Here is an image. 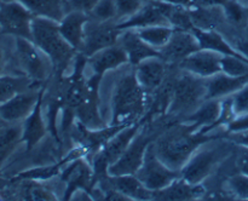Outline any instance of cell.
Segmentation results:
<instances>
[{
	"mask_svg": "<svg viewBox=\"0 0 248 201\" xmlns=\"http://www.w3.org/2000/svg\"><path fill=\"white\" fill-rule=\"evenodd\" d=\"M24 199L29 200H56L55 195L48 189L36 183V181L28 179V183L24 186L23 191Z\"/></svg>",
	"mask_w": 248,
	"mask_h": 201,
	"instance_id": "836d02e7",
	"label": "cell"
},
{
	"mask_svg": "<svg viewBox=\"0 0 248 201\" xmlns=\"http://www.w3.org/2000/svg\"><path fill=\"white\" fill-rule=\"evenodd\" d=\"M99 0H67L68 10L85 12L89 15Z\"/></svg>",
	"mask_w": 248,
	"mask_h": 201,
	"instance_id": "f35d334b",
	"label": "cell"
},
{
	"mask_svg": "<svg viewBox=\"0 0 248 201\" xmlns=\"http://www.w3.org/2000/svg\"><path fill=\"white\" fill-rule=\"evenodd\" d=\"M107 181L115 190L127 196L130 200H149L153 199L154 191L144 186L136 174H124V176H108Z\"/></svg>",
	"mask_w": 248,
	"mask_h": 201,
	"instance_id": "603a6c76",
	"label": "cell"
},
{
	"mask_svg": "<svg viewBox=\"0 0 248 201\" xmlns=\"http://www.w3.org/2000/svg\"><path fill=\"white\" fill-rule=\"evenodd\" d=\"M5 68V52L1 47H0V75L2 74V70Z\"/></svg>",
	"mask_w": 248,
	"mask_h": 201,
	"instance_id": "7bdbcfd3",
	"label": "cell"
},
{
	"mask_svg": "<svg viewBox=\"0 0 248 201\" xmlns=\"http://www.w3.org/2000/svg\"><path fill=\"white\" fill-rule=\"evenodd\" d=\"M4 121H2V119L1 118H0V126H2V125H4Z\"/></svg>",
	"mask_w": 248,
	"mask_h": 201,
	"instance_id": "ee69618b",
	"label": "cell"
},
{
	"mask_svg": "<svg viewBox=\"0 0 248 201\" xmlns=\"http://www.w3.org/2000/svg\"><path fill=\"white\" fill-rule=\"evenodd\" d=\"M200 50V45L193 31L174 28L169 43L160 50L161 58L166 62H179L195 51Z\"/></svg>",
	"mask_w": 248,
	"mask_h": 201,
	"instance_id": "4fadbf2b",
	"label": "cell"
},
{
	"mask_svg": "<svg viewBox=\"0 0 248 201\" xmlns=\"http://www.w3.org/2000/svg\"><path fill=\"white\" fill-rule=\"evenodd\" d=\"M157 24L171 26L169 23L166 15H165L162 1H148L135 15L118 22V27L121 31H125V29H140L144 28V27L157 26Z\"/></svg>",
	"mask_w": 248,
	"mask_h": 201,
	"instance_id": "9a60e30c",
	"label": "cell"
},
{
	"mask_svg": "<svg viewBox=\"0 0 248 201\" xmlns=\"http://www.w3.org/2000/svg\"><path fill=\"white\" fill-rule=\"evenodd\" d=\"M136 31L145 43L149 44L153 47L157 48V50H161L170 41L174 28L172 26H167V24H157V26L136 29Z\"/></svg>",
	"mask_w": 248,
	"mask_h": 201,
	"instance_id": "f546056e",
	"label": "cell"
},
{
	"mask_svg": "<svg viewBox=\"0 0 248 201\" xmlns=\"http://www.w3.org/2000/svg\"><path fill=\"white\" fill-rule=\"evenodd\" d=\"M44 89H28L0 104V118L5 124H21L31 113Z\"/></svg>",
	"mask_w": 248,
	"mask_h": 201,
	"instance_id": "7c38bea8",
	"label": "cell"
},
{
	"mask_svg": "<svg viewBox=\"0 0 248 201\" xmlns=\"http://www.w3.org/2000/svg\"><path fill=\"white\" fill-rule=\"evenodd\" d=\"M34 17H45L60 22L68 11L65 0H17Z\"/></svg>",
	"mask_w": 248,
	"mask_h": 201,
	"instance_id": "484cf974",
	"label": "cell"
},
{
	"mask_svg": "<svg viewBox=\"0 0 248 201\" xmlns=\"http://www.w3.org/2000/svg\"><path fill=\"white\" fill-rule=\"evenodd\" d=\"M148 1H161V0H148Z\"/></svg>",
	"mask_w": 248,
	"mask_h": 201,
	"instance_id": "f6af8a7d",
	"label": "cell"
},
{
	"mask_svg": "<svg viewBox=\"0 0 248 201\" xmlns=\"http://www.w3.org/2000/svg\"><path fill=\"white\" fill-rule=\"evenodd\" d=\"M89 19V15L85 14V12L68 10L64 16H63V18L58 22L60 31L63 38L78 52L81 51L82 45H84L85 29H86V24Z\"/></svg>",
	"mask_w": 248,
	"mask_h": 201,
	"instance_id": "ac0fdd59",
	"label": "cell"
},
{
	"mask_svg": "<svg viewBox=\"0 0 248 201\" xmlns=\"http://www.w3.org/2000/svg\"><path fill=\"white\" fill-rule=\"evenodd\" d=\"M223 103L220 99H206L195 110L188 115V121L195 130L201 127H208L219 123L222 115Z\"/></svg>",
	"mask_w": 248,
	"mask_h": 201,
	"instance_id": "d4e9b609",
	"label": "cell"
},
{
	"mask_svg": "<svg viewBox=\"0 0 248 201\" xmlns=\"http://www.w3.org/2000/svg\"><path fill=\"white\" fill-rule=\"evenodd\" d=\"M161 1H166L172 5H177V6H182L190 10V9H194V7L199 6L201 0H161Z\"/></svg>",
	"mask_w": 248,
	"mask_h": 201,
	"instance_id": "60d3db41",
	"label": "cell"
},
{
	"mask_svg": "<svg viewBox=\"0 0 248 201\" xmlns=\"http://www.w3.org/2000/svg\"><path fill=\"white\" fill-rule=\"evenodd\" d=\"M190 16L194 28L203 29V31H216V28L227 18L223 6H202V5L190 9Z\"/></svg>",
	"mask_w": 248,
	"mask_h": 201,
	"instance_id": "83f0119b",
	"label": "cell"
},
{
	"mask_svg": "<svg viewBox=\"0 0 248 201\" xmlns=\"http://www.w3.org/2000/svg\"><path fill=\"white\" fill-rule=\"evenodd\" d=\"M0 1H12V0H0Z\"/></svg>",
	"mask_w": 248,
	"mask_h": 201,
	"instance_id": "bcb514c9",
	"label": "cell"
},
{
	"mask_svg": "<svg viewBox=\"0 0 248 201\" xmlns=\"http://www.w3.org/2000/svg\"><path fill=\"white\" fill-rule=\"evenodd\" d=\"M89 17L97 22L118 21V7L115 0H99L89 14Z\"/></svg>",
	"mask_w": 248,
	"mask_h": 201,
	"instance_id": "d6a6232c",
	"label": "cell"
},
{
	"mask_svg": "<svg viewBox=\"0 0 248 201\" xmlns=\"http://www.w3.org/2000/svg\"><path fill=\"white\" fill-rule=\"evenodd\" d=\"M147 94L148 91L140 84L135 72L119 77L111 93V125L124 126L135 123L144 111Z\"/></svg>",
	"mask_w": 248,
	"mask_h": 201,
	"instance_id": "6da1fadb",
	"label": "cell"
},
{
	"mask_svg": "<svg viewBox=\"0 0 248 201\" xmlns=\"http://www.w3.org/2000/svg\"><path fill=\"white\" fill-rule=\"evenodd\" d=\"M228 186L232 194L240 200H248V176L245 173H237L229 178Z\"/></svg>",
	"mask_w": 248,
	"mask_h": 201,
	"instance_id": "e575fe53",
	"label": "cell"
},
{
	"mask_svg": "<svg viewBox=\"0 0 248 201\" xmlns=\"http://www.w3.org/2000/svg\"><path fill=\"white\" fill-rule=\"evenodd\" d=\"M136 176L140 179L144 186L152 191H157L170 186L178 177L181 172L170 169L159 156L154 149V144L150 143L145 153L144 161L138 170Z\"/></svg>",
	"mask_w": 248,
	"mask_h": 201,
	"instance_id": "8992f818",
	"label": "cell"
},
{
	"mask_svg": "<svg viewBox=\"0 0 248 201\" xmlns=\"http://www.w3.org/2000/svg\"><path fill=\"white\" fill-rule=\"evenodd\" d=\"M194 34L199 41L200 48L203 50L216 51L220 55H229V56H237V57L245 58L234 46L230 43H228L222 34H219L216 31H203V29L193 28ZM247 60V58H246Z\"/></svg>",
	"mask_w": 248,
	"mask_h": 201,
	"instance_id": "4316f807",
	"label": "cell"
},
{
	"mask_svg": "<svg viewBox=\"0 0 248 201\" xmlns=\"http://www.w3.org/2000/svg\"><path fill=\"white\" fill-rule=\"evenodd\" d=\"M31 40L50 58L53 70L62 74L78 51L68 44L60 31L58 22L45 17H34L31 22Z\"/></svg>",
	"mask_w": 248,
	"mask_h": 201,
	"instance_id": "3957f363",
	"label": "cell"
},
{
	"mask_svg": "<svg viewBox=\"0 0 248 201\" xmlns=\"http://www.w3.org/2000/svg\"><path fill=\"white\" fill-rule=\"evenodd\" d=\"M152 139L144 133H138L124 154L114 164L108 167V176H124V174H136L144 161L145 153Z\"/></svg>",
	"mask_w": 248,
	"mask_h": 201,
	"instance_id": "8fae6325",
	"label": "cell"
},
{
	"mask_svg": "<svg viewBox=\"0 0 248 201\" xmlns=\"http://www.w3.org/2000/svg\"><path fill=\"white\" fill-rule=\"evenodd\" d=\"M236 165L237 169H239V172L248 176V147H244V149L240 152L236 160Z\"/></svg>",
	"mask_w": 248,
	"mask_h": 201,
	"instance_id": "ab89813d",
	"label": "cell"
},
{
	"mask_svg": "<svg viewBox=\"0 0 248 201\" xmlns=\"http://www.w3.org/2000/svg\"><path fill=\"white\" fill-rule=\"evenodd\" d=\"M22 143V123L0 126V169Z\"/></svg>",
	"mask_w": 248,
	"mask_h": 201,
	"instance_id": "f1b7e54d",
	"label": "cell"
},
{
	"mask_svg": "<svg viewBox=\"0 0 248 201\" xmlns=\"http://www.w3.org/2000/svg\"><path fill=\"white\" fill-rule=\"evenodd\" d=\"M165 61L161 57H153L135 65V74L140 84L148 92L155 91L162 85L165 79Z\"/></svg>",
	"mask_w": 248,
	"mask_h": 201,
	"instance_id": "44dd1931",
	"label": "cell"
},
{
	"mask_svg": "<svg viewBox=\"0 0 248 201\" xmlns=\"http://www.w3.org/2000/svg\"><path fill=\"white\" fill-rule=\"evenodd\" d=\"M34 16L17 0L0 1V31L14 38L31 40V22Z\"/></svg>",
	"mask_w": 248,
	"mask_h": 201,
	"instance_id": "ba28073f",
	"label": "cell"
},
{
	"mask_svg": "<svg viewBox=\"0 0 248 201\" xmlns=\"http://www.w3.org/2000/svg\"><path fill=\"white\" fill-rule=\"evenodd\" d=\"M33 80L28 77H14V75H0V104L11 99L17 93L31 89Z\"/></svg>",
	"mask_w": 248,
	"mask_h": 201,
	"instance_id": "4dcf8cb0",
	"label": "cell"
},
{
	"mask_svg": "<svg viewBox=\"0 0 248 201\" xmlns=\"http://www.w3.org/2000/svg\"><path fill=\"white\" fill-rule=\"evenodd\" d=\"M222 72L230 77H248V60L237 56H222L220 60Z\"/></svg>",
	"mask_w": 248,
	"mask_h": 201,
	"instance_id": "1f68e13d",
	"label": "cell"
},
{
	"mask_svg": "<svg viewBox=\"0 0 248 201\" xmlns=\"http://www.w3.org/2000/svg\"><path fill=\"white\" fill-rule=\"evenodd\" d=\"M119 44L123 46L127 55L128 63L132 65L140 64L143 61L153 57H161V52L145 43L137 34L136 29H125L119 38Z\"/></svg>",
	"mask_w": 248,
	"mask_h": 201,
	"instance_id": "e0dca14e",
	"label": "cell"
},
{
	"mask_svg": "<svg viewBox=\"0 0 248 201\" xmlns=\"http://www.w3.org/2000/svg\"><path fill=\"white\" fill-rule=\"evenodd\" d=\"M87 63L91 67L93 75L101 77L109 70H115L128 63L127 55L120 44H115L87 57Z\"/></svg>",
	"mask_w": 248,
	"mask_h": 201,
	"instance_id": "2e32d148",
	"label": "cell"
},
{
	"mask_svg": "<svg viewBox=\"0 0 248 201\" xmlns=\"http://www.w3.org/2000/svg\"><path fill=\"white\" fill-rule=\"evenodd\" d=\"M222 156L220 147L202 148L201 145L182 167L181 177L190 184H201L210 176Z\"/></svg>",
	"mask_w": 248,
	"mask_h": 201,
	"instance_id": "30bf717a",
	"label": "cell"
},
{
	"mask_svg": "<svg viewBox=\"0 0 248 201\" xmlns=\"http://www.w3.org/2000/svg\"><path fill=\"white\" fill-rule=\"evenodd\" d=\"M203 101H206V79L184 72L172 87L169 109L171 113L189 115Z\"/></svg>",
	"mask_w": 248,
	"mask_h": 201,
	"instance_id": "277c9868",
	"label": "cell"
},
{
	"mask_svg": "<svg viewBox=\"0 0 248 201\" xmlns=\"http://www.w3.org/2000/svg\"><path fill=\"white\" fill-rule=\"evenodd\" d=\"M230 97H232V98H230L232 108L235 115L248 113V84L245 85L241 90L235 92V93Z\"/></svg>",
	"mask_w": 248,
	"mask_h": 201,
	"instance_id": "8d00e7d4",
	"label": "cell"
},
{
	"mask_svg": "<svg viewBox=\"0 0 248 201\" xmlns=\"http://www.w3.org/2000/svg\"><path fill=\"white\" fill-rule=\"evenodd\" d=\"M228 130L234 135L248 132V113L235 115L232 120L228 123Z\"/></svg>",
	"mask_w": 248,
	"mask_h": 201,
	"instance_id": "74e56055",
	"label": "cell"
},
{
	"mask_svg": "<svg viewBox=\"0 0 248 201\" xmlns=\"http://www.w3.org/2000/svg\"><path fill=\"white\" fill-rule=\"evenodd\" d=\"M118 7V22L128 18L142 9L148 0H115Z\"/></svg>",
	"mask_w": 248,
	"mask_h": 201,
	"instance_id": "d590c367",
	"label": "cell"
},
{
	"mask_svg": "<svg viewBox=\"0 0 248 201\" xmlns=\"http://www.w3.org/2000/svg\"><path fill=\"white\" fill-rule=\"evenodd\" d=\"M15 53L24 75L34 82L45 81L53 72L50 58L31 39L15 38Z\"/></svg>",
	"mask_w": 248,
	"mask_h": 201,
	"instance_id": "5b68a950",
	"label": "cell"
},
{
	"mask_svg": "<svg viewBox=\"0 0 248 201\" xmlns=\"http://www.w3.org/2000/svg\"><path fill=\"white\" fill-rule=\"evenodd\" d=\"M140 125L133 123L123 126L120 130L116 131L94 156V172L97 174L107 173L108 176V167L124 154L136 136L140 133Z\"/></svg>",
	"mask_w": 248,
	"mask_h": 201,
	"instance_id": "52a82bcc",
	"label": "cell"
},
{
	"mask_svg": "<svg viewBox=\"0 0 248 201\" xmlns=\"http://www.w3.org/2000/svg\"><path fill=\"white\" fill-rule=\"evenodd\" d=\"M65 1H67V0H65Z\"/></svg>",
	"mask_w": 248,
	"mask_h": 201,
	"instance_id": "7dc6e473",
	"label": "cell"
},
{
	"mask_svg": "<svg viewBox=\"0 0 248 201\" xmlns=\"http://www.w3.org/2000/svg\"><path fill=\"white\" fill-rule=\"evenodd\" d=\"M248 84V77H235L220 72L206 79V99H220L232 96Z\"/></svg>",
	"mask_w": 248,
	"mask_h": 201,
	"instance_id": "ffe728a7",
	"label": "cell"
},
{
	"mask_svg": "<svg viewBox=\"0 0 248 201\" xmlns=\"http://www.w3.org/2000/svg\"><path fill=\"white\" fill-rule=\"evenodd\" d=\"M222 56L223 55L216 51L200 48L184 58L181 62V68L184 72L207 79L222 72V68H220Z\"/></svg>",
	"mask_w": 248,
	"mask_h": 201,
	"instance_id": "5bb4252c",
	"label": "cell"
},
{
	"mask_svg": "<svg viewBox=\"0 0 248 201\" xmlns=\"http://www.w3.org/2000/svg\"><path fill=\"white\" fill-rule=\"evenodd\" d=\"M232 46H234L245 58L248 60V38L241 39V40L239 41H235V43L232 44Z\"/></svg>",
	"mask_w": 248,
	"mask_h": 201,
	"instance_id": "b9f144b4",
	"label": "cell"
},
{
	"mask_svg": "<svg viewBox=\"0 0 248 201\" xmlns=\"http://www.w3.org/2000/svg\"><path fill=\"white\" fill-rule=\"evenodd\" d=\"M62 178L64 179L68 186L65 191V198L69 199L75 191H86L90 188L92 181V170L84 160L78 159L70 165Z\"/></svg>",
	"mask_w": 248,
	"mask_h": 201,
	"instance_id": "cb8c5ba5",
	"label": "cell"
},
{
	"mask_svg": "<svg viewBox=\"0 0 248 201\" xmlns=\"http://www.w3.org/2000/svg\"><path fill=\"white\" fill-rule=\"evenodd\" d=\"M203 189L200 184H190L184 181L182 177H178L176 181L172 182L170 186L164 189L154 191L153 199L155 200H173V201H186L194 200V199L202 196Z\"/></svg>",
	"mask_w": 248,
	"mask_h": 201,
	"instance_id": "7402d4cb",
	"label": "cell"
},
{
	"mask_svg": "<svg viewBox=\"0 0 248 201\" xmlns=\"http://www.w3.org/2000/svg\"><path fill=\"white\" fill-rule=\"evenodd\" d=\"M121 31L118 27V21L97 22L90 18L85 29V39L80 53L85 57H90L97 51L103 50L118 44Z\"/></svg>",
	"mask_w": 248,
	"mask_h": 201,
	"instance_id": "9c48e42d",
	"label": "cell"
},
{
	"mask_svg": "<svg viewBox=\"0 0 248 201\" xmlns=\"http://www.w3.org/2000/svg\"><path fill=\"white\" fill-rule=\"evenodd\" d=\"M205 132L196 131L194 127L173 128L153 143L157 156L174 171L181 172L182 167L186 164L194 153L208 142Z\"/></svg>",
	"mask_w": 248,
	"mask_h": 201,
	"instance_id": "7a4b0ae2",
	"label": "cell"
},
{
	"mask_svg": "<svg viewBox=\"0 0 248 201\" xmlns=\"http://www.w3.org/2000/svg\"><path fill=\"white\" fill-rule=\"evenodd\" d=\"M43 96L44 93L40 96L31 113L22 123V143L27 150L35 148L47 133L45 119L43 116Z\"/></svg>",
	"mask_w": 248,
	"mask_h": 201,
	"instance_id": "d6986e66",
	"label": "cell"
}]
</instances>
